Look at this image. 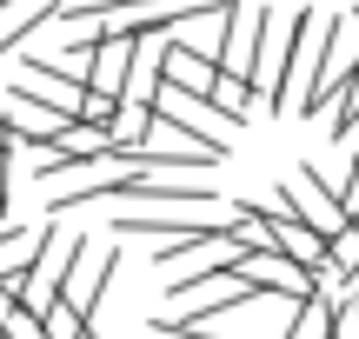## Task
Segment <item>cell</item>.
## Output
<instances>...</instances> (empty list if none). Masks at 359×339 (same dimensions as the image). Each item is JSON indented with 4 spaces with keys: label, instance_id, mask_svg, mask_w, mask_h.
<instances>
[{
    "label": "cell",
    "instance_id": "1",
    "mask_svg": "<svg viewBox=\"0 0 359 339\" xmlns=\"http://www.w3.org/2000/svg\"><path fill=\"white\" fill-rule=\"evenodd\" d=\"M353 60H359V7L333 13L326 34H320V60H313L306 87H299V113H306V120H320L326 106H333V93H339V80L353 74Z\"/></svg>",
    "mask_w": 359,
    "mask_h": 339
},
{
    "label": "cell",
    "instance_id": "2",
    "mask_svg": "<svg viewBox=\"0 0 359 339\" xmlns=\"http://www.w3.org/2000/svg\"><path fill=\"white\" fill-rule=\"evenodd\" d=\"M233 279H246L253 293H280V300H313V293L326 286V273H313V266H299L293 253H280V247H259V253H240L233 260Z\"/></svg>",
    "mask_w": 359,
    "mask_h": 339
},
{
    "label": "cell",
    "instance_id": "3",
    "mask_svg": "<svg viewBox=\"0 0 359 339\" xmlns=\"http://www.w3.org/2000/svg\"><path fill=\"white\" fill-rule=\"evenodd\" d=\"M280 200H286V213H299V220H306L313 233H326V240L346 226V207H339V193L320 180V167H299L293 180H280Z\"/></svg>",
    "mask_w": 359,
    "mask_h": 339
},
{
    "label": "cell",
    "instance_id": "4",
    "mask_svg": "<svg viewBox=\"0 0 359 339\" xmlns=\"http://www.w3.org/2000/svg\"><path fill=\"white\" fill-rule=\"evenodd\" d=\"M114 273H120V247H100V260H93V273L80 266V273L67 279V293H60V300L74 306L80 319H100V306H107V286H114Z\"/></svg>",
    "mask_w": 359,
    "mask_h": 339
},
{
    "label": "cell",
    "instance_id": "5",
    "mask_svg": "<svg viewBox=\"0 0 359 339\" xmlns=\"http://www.w3.org/2000/svg\"><path fill=\"white\" fill-rule=\"evenodd\" d=\"M280 339H333V279H326L313 300H299L293 306V319H286V333Z\"/></svg>",
    "mask_w": 359,
    "mask_h": 339
},
{
    "label": "cell",
    "instance_id": "6",
    "mask_svg": "<svg viewBox=\"0 0 359 339\" xmlns=\"http://www.w3.org/2000/svg\"><path fill=\"white\" fill-rule=\"evenodd\" d=\"M53 20H60V0H34V7H20L7 27H0V60H7V53H20L34 34H47Z\"/></svg>",
    "mask_w": 359,
    "mask_h": 339
},
{
    "label": "cell",
    "instance_id": "7",
    "mask_svg": "<svg viewBox=\"0 0 359 339\" xmlns=\"http://www.w3.org/2000/svg\"><path fill=\"white\" fill-rule=\"evenodd\" d=\"M326 113H333V140H346V133L359 127V60H353V74L339 80V93H333V106H326Z\"/></svg>",
    "mask_w": 359,
    "mask_h": 339
},
{
    "label": "cell",
    "instance_id": "8",
    "mask_svg": "<svg viewBox=\"0 0 359 339\" xmlns=\"http://www.w3.org/2000/svg\"><path fill=\"white\" fill-rule=\"evenodd\" d=\"M147 339H226V333H213V326H193L187 313H160V319H147Z\"/></svg>",
    "mask_w": 359,
    "mask_h": 339
},
{
    "label": "cell",
    "instance_id": "9",
    "mask_svg": "<svg viewBox=\"0 0 359 339\" xmlns=\"http://www.w3.org/2000/svg\"><path fill=\"white\" fill-rule=\"evenodd\" d=\"M0 339H53L47 326H40V319L34 313H27V306H13V313L7 319H0Z\"/></svg>",
    "mask_w": 359,
    "mask_h": 339
},
{
    "label": "cell",
    "instance_id": "10",
    "mask_svg": "<svg viewBox=\"0 0 359 339\" xmlns=\"http://www.w3.org/2000/svg\"><path fill=\"white\" fill-rule=\"evenodd\" d=\"M13 7H27V0H0V13H13Z\"/></svg>",
    "mask_w": 359,
    "mask_h": 339
}]
</instances>
